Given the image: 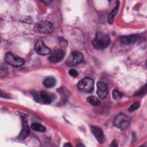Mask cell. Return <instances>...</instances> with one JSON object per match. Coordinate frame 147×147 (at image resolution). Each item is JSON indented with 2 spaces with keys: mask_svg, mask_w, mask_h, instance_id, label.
<instances>
[{
  "mask_svg": "<svg viewBox=\"0 0 147 147\" xmlns=\"http://www.w3.org/2000/svg\"><path fill=\"white\" fill-rule=\"evenodd\" d=\"M110 146H118V144H117L116 141H115V140H114V141L112 142V144L110 145Z\"/></svg>",
  "mask_w": 147,
  "mask_h": 147,
  "instance_id": "7402d4cb",
  "label": "cell"
},
{
  "mask_svg": "<svg viewBox=\"0 0 147 147\" xmlns=\"http://www.w3.org/2000/svg\"><path fill=\"white\" fill-rule=\"evenodd\" d=\"M140 107V103L138 102H136L134 103H133L128 109L129 111L130 112H132L136 110H137L138 107Z\"/></svg>",
  "mask_w": 147,
  "mask_h": 147,
  "instance_id": "d6986e66",
  "label": "cell"
},
{
  "mask_svg": "<svg viewBox=\"0 0 147 147\" xmlns=\"http://www.w3.org/2000/svg\"><path fill=\"white\" fill-rule=\"evenodd\" d=\"M83 60V55L78 51H74L72 52L67 59L66 64L68 66L76 65Z\"/></svg>",
  "mask_w": 147,
  "mask_h": 147,
  "instance_id": "52a82bcc",
  "label": "cell"
},
{
  "mask_svg": "<svg viewBox=\"0 0 147 147\" xmlns=\"http://www.w3.org/2000/svg\"><path fill=\"white\" fill-rule=\"evenodd\" d=\"M110 42L109 35L104 32H98L92 41L93 46L97 49H103L107 48Z\"/></svg>",
  "mask_w": 147,
  "mask_h": 147,
  "instance_id": "6da1fadb",
  "label": "cell"
},
{
  "mask_svg": "<svg viewBox=\"0 0 147 147\" xmlns=\"http://www.w3.org/2000/svg\"><path fill=\"white\" fill-rule=\"evenodd\" d=\"M130 118L123 113H119L114 118V125L121 130L126 129L130 125Z\"/></svg>",
  "mask_w": 147,
  "mask_h": 147,
  "instance_id": "3957f363",
  "label": "cell"
},
{
  "mask_svg": "<svg viewBox=\"0 0 147 147\" xmlns=\"http://www.w3.org/2000/svg\"><path fill=\"white\" fill-rule=\"evenodd\" d=\"M30 134V129L25 118H22V127L18 137L20 140H25Z\"/></svg>",
  "mask_w": 147,
  "mask_h": 147,
  "instance_id": "4fadbf2b",
  "label": "cell"
},
{
  "mask_svg": "<svg viewBox=\"0 0 147 147\" xmlns=\"http://www.w3.org/2000/svg\"><path fill=\"white\" fill-rule=\"evenodd\" d=\"M34 29L36 32L43 34L51 33L53 30V25L51 22L48 21H42L38 22Z\"/></svg>",
  "mask_w": 147,
  "mask_h": 147,
  "instance_id": "5b68a950",
  "label": "cell"
},
{
  "mask_svg": "<svg viewBox=\"0 0 147 147\" xmlns=\"http://www.w3.org/2000/svg\"><path fill=\"white\" fill-rule=\"evenodd\" d=\"M90 129L92 133L98 142L100 144L103 143L105 141V136L102 130L100 127L96 126H91Z\"/></svg>",
  "mask_w": 147,
  "mask_h": 147,
  "instance_id": "8fae6325",
  "label": "cell"
},
{
  "mask_svg": "<svg viewBox=\"0 0 147 147\" xmlns=\"http://www.w3.org/2000/svg\"><path fill=\"white\" fill-rule=\"evenodd\" d=\"M68 73H69V74L71 76L74 77V78L78 76V75H79L78 72L76 70L74 69H71L69 71Z\"/></svg>",
  "mask_w": 147,
  "mask_h": 147,
  "instance_id": "ffe728a7",
  "label": "cell"
},
{
  "mask_svg": "<svg viewBox=\"0 0 147 147\" xmlns=\"http://www.w3.org/2000/svg\"><path fill=\"white\" fill-rule=\"evenodd\" d=\"M146 86H145L142 88V90H140V91H138V92H137V95H144L145 93H146Z\"/></svg>",
  "mask_w": 147,
  "mask_h": 147,
  "instance_id": "44dd1931",
  "label": "cell"
},
{
  "mask_svg": "<svg viewBox=\"0 0 147 147\" xmlns=\"http://www.w3.org/2000/svg\"><path fill=\"white\" fill-rule=\"evenodd\" d=\"M87 102L94 106H97L100 105V100L95 96H90L88 97L87 98Z\"/></svg>",
  "mask_w": 147,
  "mask_h": 147,
  "instance_id": "e0dca14e",
  "label": "cell"
},
{
  "mask_svg": "<svg viewBox=\"0 0 147 147\" xmlns=\"http://www.w3.org/2000/svg\"><path fill=\"white\" fill-rule=\"evenodd\" d=\"M119 1H117V5L111 11V12H110L108 16V22L109 24H112V22H113L114 20V18L116 14L117 13L118 11V9H119Z\"/></svg>",
  "mask_w": 147,
  "mask_h": 147,
  "instance_id": "9a60e30c",
  "label": "cell"
},
{
  "mask_svg": "<svg viewBox=\"0 0 147 147\" xmlns=\"http://www.w3.org/2000/svg\"><path fill=\"white\" fill-rule=\"evenodd\" d=\"M34 49L36 53L40 55L44 56L50 53L51 52L50 49L44 44L42 40H38L37 41Z\"/></svg>",
  "mask_w": 147,
  "mask_h": 147,
  "instance_id": "ba28073f",
  "label": "cell"
},
{
  "mask_svg": "<svg viewBox=\"0 0 147 147\" xmlns=\"http://www.w3.org/2000/svg\"><path fill=\"white\" fill-rule=\"evenodd\" d=\"M5 61L8 64L15 67H20L24 64V60L22 58L16 56L11 53H7L6 54Z\"/></svg>",
  "mask_w": 147,
  "mask_h": 147,
  "instance_id": "8992f818",
  "label": "cell"
},
{
  "mask_svg": "<svg viewBox=\"0 0 147 147\" xmlns=\"http://www.w3.org/2000/svg\"><path fill=\"white\" fill-rule=\"evenodd\" d=\"M64 146H71V145L70 144H69V143H67V144H64Z\"/></svg>",
  "mask_w": 147,
  "mask_h": 147,
  "instance_id": "603a6c76",
  "label": "cell"
},
{
  "mask_svg": "<svg viewBox=\"0 0 147 147\" xmlns=\"http://www.w3.org/2000/svg\"><path fill=\"white\" fill-rule=\"evenodd\" d=\"M56 84V80L53 77H47L43 81V85L47 88H51Z\"/></svg>",
  "mask_w": 147,
  "mask_h": 147,
  "instance_id": "5bb4252c",
  "label": "cell"
},
{
  "mask_svg": "<svg viewBox=\"0 0 147 147\" xmlns=\"http://www.w3.org/2000/svg\"><path fill=\"white\" fill-rule=\"evenodd\" d=\"M78 88L83 92H92L94 88V82L90 78H84L79 82Z\"/></svg>",
  "mask_w": 147,
  "mask_h": 147,
  "instance_id": "277c9868",
  "label": "cell"
},
{
  "mask_svg": "<svg viewBox=\"0 0 147 147\" xmlns=\"http://www.w3.org/2000/svg\"><path fill=\"white\" fill-rule=\"evenodd\" d=\"M112 94H113V98L116 100H118V99H121L122 98V96H123V94L121 92H119V91H118L117 90H114L113 91Z\"/></svg>",
  "mask_w": 147,
  "mask_h": 147,
  "instance_id": "ac0fdd59",
  "label": "cell"
},
{
  "mask_svg": "<svg viewBox=\"0 0 147 147\" xmlns=\"http://www.w3.org/2000/svg\"><path fill=\"white\" fill-rule=\"evenodd\" d=\"M140 38V35L138 34H131L129 36H122L120 38V41L125 45H129L137 42Z\"/></svg>",
  "mask_w": 147,
  "mask_h": 147,
  "instance_id": "7c38bea8",
  "label": "cell"
},
{
  "mask_svg": "<svg viewBox=\"0 0 147 147\" xmlns=\"http://www.w3.org/2000/svg\"><path fill=\"white\" fill-rule=\"evenodd\" d=\"M31 129L34 131L39 132H45L46 131L45 127L38 123H33L31 125Z\"/></svg>",
  "mask_w": 147,
  "mask_h": 147,
  "instance_id": "2e32d148",
  "label": "cell"
},
{
  "mask_svg": "<svg viewBox=\"0 0 147 147\" xmlns=\"http://www.w3.org/2000/svg\"><path fill=\"white\" fill-rule=\"evenodd\" d=\"M64 56V52L61 49H58L51 53L48 59L52 63H57L63 59Z\"/></svg>",
  "mask_w": 147,
  "mask_h": 147,
  "instance_id": "9c48e42d",
  "label": "cell"
},
{
  "mask_svg": "<svg viewBox=\"0 0 147 147\" xmlns=\"http://www.w3.org/2000/svg\"><path fill=\"white\" fill-rule=\"evenodd\" d=\"M33 99L37 102L49 104L53 102L55 98V95L52 93H49L45 91H33L32 92Z\"/></svg>",
  "mask_w": 147,
  "mask_h": 147,
  "instance_id": "7a4b0ae2",
  "label": "cell"
},
{
  "mask_svg": "<svg viewBox=\"0 0 147 147\" xmlns=\"http://www.w3.org/2000/svg\"><path fill=\"white\" fill-rule=\"evenodd\" d=\"M97 90L96 93L98 96L101 99H105L107 94L108 88L107 84L101 81H99L96 83Z\"/></svg>",
  "mask_w": 147,
  "mask_h": 147,
  "instance_id": "30bf717a",
  "label": "cell"
}]
</instances>
